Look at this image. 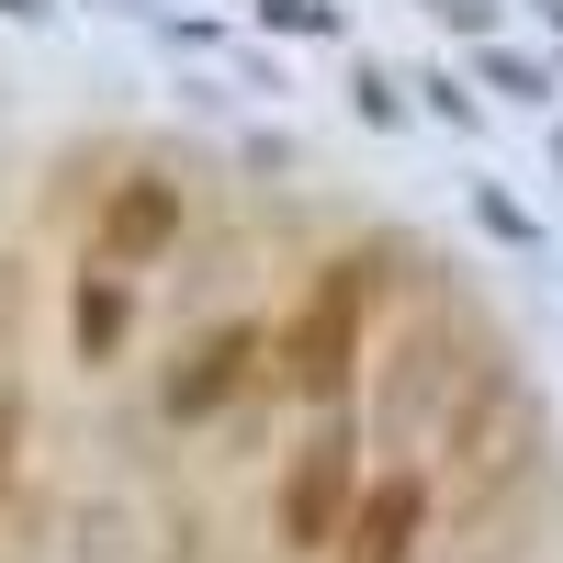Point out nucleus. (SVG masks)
Listing matches in <instances>:
<instances>
[{
  "mask_svg": "<svg viewBox=\"0 0 563 563\" xmlns=\"http://www.w3.org/2000/svg\"><path fill=\"white\" fill-rule=\"evenodd\" d=\"M417 519H429V485H417V474H384L372 496H350V519H339V541H327V563H406Z\"/></svg>",
  "mask_w": 563,
  "mask_h": 563,
  "instance_id": "obj_4",
  "label": "nucleus"
},
{
  "mask_svg": "<svg viewBox=\"0 0 563 563\" xmlns=\"http://www.w3.org/2000/svg\"><path fill=\"white\" fill-rule=\"evenodd\" d=\"M361 305H372V271H361V260H339V271L316 282V305L294 316V339H282V361H294V395H316V406H339V395H350Z\"/></svg>",
  "mask_w": 563,
  "mask_h": 563,
  "instance_id": "obj_2",
  "label": "nucleus"
},
{
  "mask_svg": "<svg viewBox=\"0 0 563 563\" xmlns=\"http://www.w3.org/2000/svg\"><path fill=\"white\" fill-rule=\"evenodd\" d=\"M530 462H541V395L519 384V372H485V384L440 417V485H451V507L507 496Z\"/></svg>",
  "mask_w": 563,
  "mask_h": 563,
  "instance_id": "obj_1",
  "label": "nucleus"
},
{
  "mask_svg": "<svg viewBox=\"0 0 563 563\" xmlns=\"http://www.w3.org/2000/svg\"><path fill=\"white\" fill-rule=\"evenodd\" d=\"M90 238H102V271H147L158 249H180V192L169 180H124Z\"/></svg>",
  "mask_w": 563,
  "mask_h": 563,
  "instance_id": "obj_5",
  "label": "nucleus"
},
{
  "mask_svg": "<svg viewBox=\"0 0 563 563\" xmlns=\"http://www.w3.org/2000/svg\"><path fill=\"white\" fill-rule=\"evenodd\" d=\"M0 327H12V271H0Z\"/></svg>",
  "mask_w": 563,
  "mask_h": 563,
  "instance_id": "obj_10",
  "label": "nucleus"
},
{
  "mask_svg": "<svg viewBox=\"0 0 563 563\" xmlns=\"http://www.w3.org/2000/svg\"><path fill=\"white\" fill-rule=\"evenodd\" d=\"M429 384H440V350L406 339V350H395V429H417V417H429Z\"/></svg>",
  "mask_w": 563,
  "mask_h": 563,
  "instance_id": "obj_8",
  "label": "nucleus"
},
{
  "mask_svg": "<svg viewBox=\"0 0 563 563\" xmlns=\"http://www.w3.org/2000/svg\"><path fill=\"white\" fill-rule=\"evenodd\" d=\"M350 440L339 429H316L305 451H294V474H282V541H294V552H327V541H339V519H350Z\"/></svg>",
  "mask_w": 563,
  "mask_h": 563,
  "instance_id": "obj_3",
  "label": "nucleus"
},
{
  "mask_svg": "<svg viewBox=\"0 0 563 563\" xmlns=\"http://www.w3.org/2000/svg\"><path fill=\"white\" fill-rule=\"evenodd\" d=\"M249 361H260V327H214V339L169 372V417H214L225 395L249 384Z\"/></svg>",
  "mask_w": 563,
  "mask_h": 563,
  "instance_id": "obj_6",
  "label": "nucleus"
},
{
  "mask_svg": "<svg viewBox=\"0 0 563 563\" xmlns=\"http://www.w3.org/2000/svg\"><path fill=\"white\" fill-rule=\"evenodd\" d=\"M12 451H23V395L0 384V485H12Z\"/></svg>",
  "mask_w": 563,
  "mask_h": 563,
  "instance_id": "obj_9",
  "label": "nucleus"
},
{
  "mask_svg": "<svg viewBox=\"0 0 563 563\" xmlns=\"http://www.w3.org/2000/svg\"><path fill=\"white\" fill-rule=\"evenodd\" d=\"M68 327H79V361H113V350H124V327H135L124 271H90V282H79V305H68Z\"/></svg>",
  "mask_w": 563,
  "mask_h": 563,
  "instance_id": "obj_7",
  "label": "nucleus"
}]
</instances>
